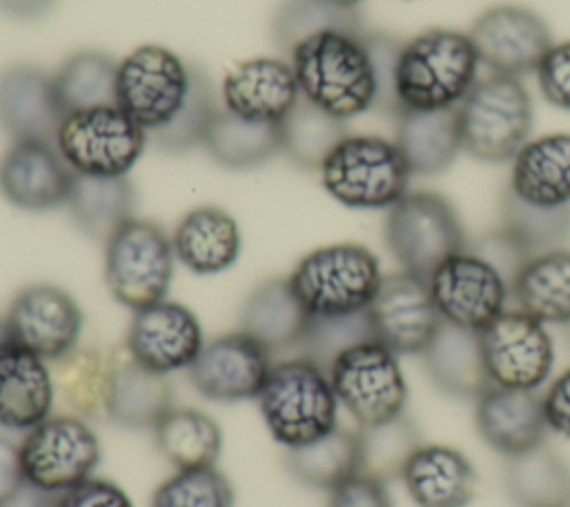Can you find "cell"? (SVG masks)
I'll return each instance as SVG.
<instances>
[{
  "instance_id": "obj_1",
  "label": "cell",
  "mask_w": 570,
  "mask_h": 507,
  "mask_svg": "<svg viewBox=\"0 0 570 507\" xmlns=\"http://www.w3.org/2000/svg\"><path fill=\"white\" fill-rule=\"evenodd\" d=\"M289 67L301 96L341 120L376 107L379 87L365 33H314L289 51Z\"/></svg>"
},
{
  "instance_id": "obj_2",
  "label": "cell",
  "mask_w": 570,
  "mask_h": 507,
  "mask_svg": "<svg viewBox=\"0 0 570 507\" xmlns=\"http://www.w3.org/2000/svg\"><path fill=\"white\" fill-rule=\"evenodd\" d=\"M481 60L468 33L428 29L403 42L394 93L401 109H456L479 80Z\"/></svg>"
},
{
  "instance_id": "obj_3",
  "label": "cell",
  "mask_w": 570,
  "mask_h": 507,
  "mask_svg": "<svg viewBox=\"0 0 570 507\" xmlns=\"http://www.w3.org/2000/svg\"><path fill=\"white\" fill-rule=\"evenodd\" d=\"M256 400L272 438L285 449L303 447L338 425L327 371L303 356L274 362Z\"/></svg>"
},
{
  "instance_id": "obj_4",
  "label": "cell",
  "mask_w": 570,
  "mask_h": 507,
  "mask_svg": "<svg viewBox=\"0 0 570 507\" xmlns=\"http://www.w3.org/2000/svg\"><path fill=\"white\" fill-rule=\"evenodd\" d=\"M376 256L356 242L318 247L303 256L287 278L312 318L365 311L381 285Z\"/></svg>"
},
{
  "instance_id": "obj_5",
  "label": "cell",
  "mask_w": 570,
  "mask_h": 507,
  "mask_svg": "<svg viewBox=\"0 0 570 507\" xmlns=\"http://www.w3.org/2000/svg\"><path fill=\"white\" fill-rule=\"evenodd\" d=\"M463 149L485 162H505L530 140L532 98L521 78L494 73L479 78L456 107Z\"/></svg>"
},
{
  "instance_id": "obj_6",
  "label": "cell",
  "mask_w": 570,
  "mask_h": 507,
  "mask_svg": "<svg viewBox=\"0 0 570 507\" xmlns=\"http://www.w3.org/2000/svg\"><path fill=\"white\" fill-rule=\"evenodd\" d=\"M318 171L325 191L352 209H390L412 176L394 140L367 133H347Z\"/></svg>"
},
{
  "instance_id": "obj_7",
  "label": "cell",
  "mask_w": 570,
  "mask_h": 507,
  "mask_svg": "<svg viewBox=\"0 0 570 507\" xmlns=\"http://www.w3.org/2000/svg\"><path fill=\"white\" fill-rule=\"evenodd\" d=\"M191 69L180 56L160 44H142L118 62L116 107L147 138L167 129L185 109L191 91Z\"/></svg>"
},
{
  "instance_id": "obj_8",
  "label": "cell",
  "mask_w": 570,
  "mask_h": 507,
  "mask_svg": "<svg viewBox=\"0 0 570 507\" xmlns=\"http://www.w3.org/2000/svg\"><path fill=\"white\" fill-rule=\"evenodd\" d=\"M385 245L403 271L425 282L445 258L468 249L454 207L434 191H407L387 209Z\"/></svg>"
},
{
  "instance_id": "obj_9",
  "label": "cell",
  "mask_w": 570,
  "mask_h": 507,
  "mask_svg": "<svg viewBox=\"0 0 570 507\" xmlns=\"http://www.w3.org/2000/svg\"><path fill=\"white\" fill-rule=\"evenodd\" d=\"M174 245L151 220L131 218L105 242V282L131 311L165 300L174 276Z\"/></svg>"
},
{
  "instance_id": "obj_10",
  "label": "cell",
  "mask_w": 570,
  "mask_h": 507,
  "mask_svg": "<svg viewBox=\"0 0 570 507\" xmlns=\"http://www.w3.org/2000/svg\"><path fill=\"white\" fill-rule=\"evenodd\" d=\"M327 376L336 400L358 427H370L405 411L407 385L399 356L379 340H365L341 351Z\"/></svg>"
},
{
  "instance_id": "obj_11",
  "label": "cell",
  "mask_w": 570,
  "mask_h": 507,
  "mask_svg": "<svg viewBox=\"0 0 570 507\" xmlns=\"http://www.w3.org/2000/svg\"><path fill=\"white\" fill-rule=\"evenodd\" d=\"M147 133L116 105L67 113L56 147L76 173L127 176L140 158Z\"/></svg>"
},
{
  "instance_id": "obj_12",
  "label": "cell",
  "mask_w": 570,
  "mask_h": 507,
  "mask_svg": "<svg viewBox=\"0 0 570 507\" xmlns=\"http://www.w3.org/2000/svg\"><path fill=\"white\" fill-rule=\"evenodd\" d=\"M20 463L24 480L62 494L91 478L100 463V443L85 418L73 414H51L33 429L24 431Z\"/></svg>"
},
{
  "instance_id": "obj_13",
  "label": "cell",
  "mask_w": 570,
  "mask_h": 507,
  "mask_svg": "<svg viewBox=\"0 0 570 507\" xmlns=\"http://www.w3.org/2000/svg\"><path fill=\"white\" fill-rule=\"evenodd\" d=\"M492 385L537 391L554 362L552 338L543 322L521 309H505L479 331Z\"/></svg>"
},
{
  "instance_id": "obj_14",
  "label": "cell",
  "mask_w": 570,
  "mask_h": 507,
  "mask_svg": "<svg viewBox=\"0 0 570 507\" xmlns=\"http://www.w3.org/2000/svg\"><path fill=\"white\" fill-rule=\"evenodd\" d=\"M428 287L441 320L472 331H481L503 314L510 298L501 274L470 249L445 258L432 271Z\"/></svg>"
},
{
  "instance_id": "obj_15",
  "label": "cell",
  "mask_w": 570,
  "mask_h": 507,
  "mask_svg": "<svg viewBox=\"0 0 570 507\" xmlns=\"http://www.w3.org/2000/svg\"><path fill=\"white\" fill-rule=\"evenodd\" d=\"M7 338L53 362L78 347L82 311L60 287L36 282L16 294L4 318Z\"/></svg>"
},
{
  "instance_id": "obj_16",
  "label": "cell",
  "mask_w": 570,
  "mask_h": 507,
  "mask_svg": "<svg viewBox=\"0 0 570 507\" xmlns=\"http://www.w3.org/2000/svg\"><path fill=\"white\" fill-rule=\"evenodd\" d=\"M367 318L374 340L396 356H421L443 322L428 282L403 269L381 278Z\"/></svg>"
},
{
  "instance_id": "obj_17",
  "label": "cell",
  "mask_w": 570,
  "mask_h": 507,
  "mask_svg": "<svg viewBox=\"0 0 570 507\" xmlns=\"http://www.w3.org/2000/svg\"><path fill=\"white\" fill-rule=\"evenodd\" d=\"M272 354L243 329L212 338L187 367L194 389L214 402L258 398L269 371Z\"/></svg>"
},
{
  "instance_id": "obj_18",
  "label": "cell",
  "mask_w": 570,
  "mask_h": 507,
  "mask_svg": "<svg viewBox=\"0 0 570 507\" xmlns=\"http://www.w3.org/2000/svg\"><path fill=\"white\" fill-rule=\"evenodd\" d=\"M481 64L494 73L523 76L534 71L552 44L543 18L519 4H497L483 11L468 31Z\"/></svg>"
},
{
  "instance_id": "obj_19",
  "label": "cell",
  "mask_w": 570,
  "mask_h": 507,
  "mask_svg": "<svg viewBox=\"0 0 570 507\" xmlns=\"http://www.w3.org/2000/svg\"><path fill=\"white\" fill-rule=\"evenodd\" d=\"M203 345V329L194 311L167 298L136 309L125 338V349L134 360L165 376L187 369Z\"/></svg>"
},
{
  "instance_id": "obj_20",
  "label": "cell",
  "mask_w": 570,
  "mask_h": 507,
  "mask_svg": "<svg viewBox=\"0 0 570 507\" xmlns=\"http://www.w3.org/2000/svg\"><path fill=\"white\" fill-rule=\"evenodd\" d=\"M73 169L49 140H13L0 158V193L27 211L67 202Z\"/></svg>"
},
{
  "instance_id": "obj_21",
  "label": "cell",
  "mask_w": 570,
  "mask_h": 507,
  "mask_svg": "<svg viewBox=\"0 0 570 507\" xmlns=\"http://www.w3.org/2000/svg\"><path fill=\"white\" fill-rule=\"evenodd\" d=\"M65 113L53 78L36 64H11L0 71V127L13 140L56 142Z\"/></svg>"
},
{
  "instance_id": "obj_22",
  "label": "cell",
  "mask_w": 570,
  "mask_h": 507,
  "mask_svg": "<svg viewBox=\"0 0 570 507\" xmlns=\"http://www.w3.org/2000/svg\"><path fill=\"white\" fill-rule=\"evenodd\" d=\"M56 400L51 367L27 347L0 340V427L29 431L47 416Z\"/></svg>"
},
{
  "instance_id": "obj_23",
  "label": "cell",
  "mask_w": 570,
  "mask_h": 507,
  "mask_svg": "<svg viewBox=\"0 0 570 507\" xmlns=\"http://www.w3.org/2000/svg\"><path fill=\"white\" fill-rule=\"evenodd\" d=\"M301 91L289 62L254 58L236 64L223 80L225 109L254 122H283Z\"/></svg>"
},
{
  "instance_id": "obj_24",
  "label": "cell",
  "mask_w": 570,
  "mask_h": 507,
  "mask_svg": "<svg viewBox=\"0 0 570 507\" xmlns=\"http://www.w3.org/2000/svg\"><path fill=\"white\" fill-rule=\"evenodd\" d=\"M474 400L476 429L494 451L510 458L543 445L548 422L537 391L490 385Z\"/></svg>"
},
{
  "instance_id": "obj_25",
  "label": "cell",
  "mask_w": 570,
  "mask_h": 507,
  "mask_svg": "<svg viewBox=\"0 0 570 507\" xmlns=\"http://www.w3.org/2000/svg\"><path fill=\"white\" fill-rule=\"evenodd\" d=\"M174 407V391L165 374L142 367L122 347L109 351L107 418L134 429H154Z\"/></svg>"
},
{
  "instance_id": "obj_26",
  "label": "cell",
  "mask_w": 570,
  "mask_h": 507,
  "mask_svg": "<svg viewBox=\"0 0 570 507\" xmlns=\"http://www.w3.org/2000/svg\"><path fill=\"white\" fill-rule=\"evenodd\" d=\"M401 478L419 507H468L476 491L472 463L448 445H421Z\"/></svg>"
},
{
  "instance_id": "obj_27",
  "label": "cell",
  "mask_w": 570,
  "mask_h": 507,
  "mask_svg": "<svg viewBox=\"0 0 570 507\" xmlns=\"http://www.w3.org/2000/svg\"><path fill=\"white\" fill-rule=\"evenodd\" d=\"M508 189L530 205H570V133L559 131L528 140L512 158Z\"/></svg>"
},
{
  "instance_id": "obj_28",
  "label": "cell",
  "mask_w": 570,
  "mask_h": 507,
  "mask_svg": "<svg viewBox=\"0 0 570 507\" xmlns=\"http://www.w3.org/2000/svg\"><path fill=\"white\" fill-rule=\"evenodd\" d=\"M174 256L194 274L212 276L229 269L240 256V229L220 207L203 205L187 211L171 236Z\"/></svg>"
},
{
  "instance_id": "obj_29",
  "label": "cell",
  "mask_w": 570,
  "mask_h": 507,
  "mask_svg": "<svg viewBox=\"0 0 570 507\" xmlns=\"http://www.w3.org/2000/svg\"><path fill=\"white\" fill-rule=\"evenodd\" d=\"M421 356L428 378L448 396L476 398L492 385L479 331L443 320Z\"/></svg>"
},
{
  "instance_id": "obj_30",
  "label": "cell",
  "mask_w": 570,
  "mask_h": 507,
  "mask_svg": "<svg viewBox=\"0 0 570 507\" xmlns=\"http://www.w3.org/2000/svg\"><path fill=\"white\" fill-rule=\"evenodd\" d=\"M312 316L301 305L287 278L261 282L243 305L240 329L258 340L272 356L298 349Z\"/></svg>"
},
{
  "instance_id": "obj_31",
  "label": "cell",
  "mask_w": 570,
  "mask_h": 507,
  "mask_svg": "<svg viewBox=\"0 0 570 507\" xmlns=\"http://www.w3.org/2000/svg\"><path fill=\"white\" fill-rule=\"evenodd\" d=\"M394 116V145L412 176L445 171L463 149L456 109H401Z\"/></svg>"
},
{
  "instance_id": "obj_32",
  "label": "cell",
  "mask_w": 570,
  "mask_h": 507,
  "mask_svg": "<svg viewBox=\"0 0 570 507\" xmlns=\"http://www.w3.org/2000/svg\"><path fill=\"white\" fill-rule=\"evenodd\" d=\"M65 205L82 233L107 242L116 229L134 218L136 189L129 176H87L73 171Z\"/></svg>"
},
{
  "instance_id": "obj_33",
  "label": "cell",
  "mask_w": 570,
  "mask_h": 507,
  "mask_svg": "<svg viewBox=\"0 0 570 507\" xmlns=\"http://www.w3.org/2000/svg\"><path fill=\"white\" fill-rule=\"evenodd\" d=\"M510 296L517 309L543 325L570 322V249L532 256L512 282Z\"/></svg>"
},
{
  "instance_id": "obj_34",
  "label": "cell",
  "mask_w": 570,
  "mask_h": 507,
  "mask_svg": "<svg viewBox=\"0 0 570 507\" xmlns=\"http://www.w3.org/2000/svg\"><path fill=\"white\" fill-rule=\"evenodd\" d=\"M503 483L519 507H570V467L546 445L510 456Z\"/></svg>"
},
{
  "instance_id": "obj_35",
  "label": "cell",
  "mask_w": 570,
  "mask_h": 507,
  "mask_svg": "<svg viewBox=\"0 0 570 507\" xmlns=\"http://www.w3.org/2000/svg\"><path fill=\"white\" fill-rule=\"evenodd\" d=\"M285 467L298 483L332 491L361 471L358 431L336 425L330 434L287 449Z\"/></svg>"
},
{
  "instance_id": "obj_36",
  "label": "cell",
  "mask_w": 570,
  "mask_h": 507,
  "mask_svg": "<svg viewBox=\"0 0 570 507\" xmlns=\"http://www.w3.org/2000/svg\"><path fill=\"white\" fill-rule=\"evenodd\" d=\"M158 451L176 469L212 467L223 447L218 422L194 407H171L154 427Z\"/></svg>"
},
{
  "instance_id": "obj_37",
  "label": "cell",
  "mask_w": 570,
  "mask_h": 507,
  "mask_svg": "<svg viewBox=\"0 0 570 507\" xmlns=\"http://www.w3.org/2000/svg\"><path fill=\"white\" fill-rule=\"evenodd\" d=\"M56 396L69 414L85 420L107 418V378L109 354L91 347H76L67 356L53 360L51 367Z\"/></svg>"
},
{
  "instance_id": "obj_38",
  "label": "cell",
  "mask_w": 570,
  "mask_h": 507,
  "mask_svg": "<svg viewBox=\"0 0 570 507\" xmlns=\"http://www.w3.org/2000/svg\"><path fill=\"white\" fill-rule=\"evenodd\" d=\"M203 145L223 167H258L281 151V122H254L223 109L216 113Z\"/></svg>"
},
{
  "instance_id": "obj_39",
  "label": "cell",
  "mask_w": 570,
  "mask_h": 507,
  "mask_svg": "<svg viewBox=\"0 0 570 507\" xmlns=\"http://www.w3.org/2000/svg\"><path fill=\"white\" fill-rule=\"evenodd\" d=\"M118 62L105 51H76L62 60L53 78V89L62 113L116 105Z\"/></svg>"
},
{
  "instance_id": "obj_40",
  "label": "cell",
  "mask_w": 570,
  "mask_h": 507,
  "mask_svg": "<svg viewBox=\"0 0 570 507\" xmlns=\"http://www.w3.org/2000/svg\"><path fill=\"white\" fill-rule=\"evenodd\" d=\"M347 136L345 120L303 96L281 122V151L301 169L318 171L327 153Z\"/></svg>"
},
{
  "instance_id": "obj_41",
  "label": "cell",
  "mask_w": 570,
  "mask_h": 507,
  "mask_svg": "<svg viewBox=\"0 0 570 507\" xmlns=\"http://www.w3.org/2000/svg\"><path fill=\"white\" fill-rule=\"evenodd\" d=\"M361 471L387 483L403 474L412 454L421 447V431L407 411H401L383 422L358 427Z\"/></svg>"
},
{
  "instance_id": "obj_42",
  "label": "cell",
  "mask_w": 570,
  "mask_h": 507,
  "mask_svg": "<svg viewBox=\"0 0 570 507\" xmlns=\"http://www.w3.org/2000/svg\"><path fill=\"white\" fill-rule=\"evenodd\" d=\"M501 227L530 256L561 249L570 240V205L539 207L505 189L501 200Z\"/></svg>"
},
{
  "instance_id": "obj_43",
  "label": "cell",
  "mask_w": 570,
  "mask_h": 507,
  "mask_svg": "<svg viewBox=\"0 0 570 507\" xmlns=\"http://www.w3.org/2000/svg\"><path fill=\"white\" fill-rule=\"evenodd\" d=\"M330 29L363 33V22L356 9L332 0H285L272 20L274 42L287 53L301 40Z\"/></svg>"
},
{
  "instance_id": "obj_44",
  "label": "cell",
  "mask_w": 570,
  "mask_h": 507,
  "mask_svg": "<svg viewBox=\"0 0 570 507\" xmlns=\"http://www.w3.org/2000/svg\"><path fill=\"white\" fill-rule=\"evenodd\" d=\"M151 507H234V487L214 465L178 469L156 487Z\"/></svg>"
},
{
  "instance_id": "obj_45",
  "label": "cell",
  "mask_w": 570,
  "mask_h": 507,
  "mask_svg": "<svg viewBox=\"0 0 570 507\" xmlns=\"http://www.w3.org/2000/svg\"><path fill=\"white\" fill-rule=\"evenodd\" d=\"M216 100L209 84V78L200 67L191 69V91L180 116L163 131L149 136L156 147L165 151H185L196 145H203L214 118H216Z\"/></svg>"
},
{
  "instance_id": "obj_46",
  "label": "cell",
  "mask_w": 570,
  "mask_h": 507,
  "mask_svg": "<svg viewBox=\"0 0 570 507\" xmlns=\"http://www.w3.org/2000/svg\"><path fill=\"white\" fill-rule=\"evenodd\" d=\"M374 340V331L367 318V309L350 316L334 318H312L309 327L298 345V356L316 362L325 371L334 362V358L350 349L352 345Z\"/></svg>"
},
{
  "instance_id": "obj_47",
  "label": "cell",
  "mask_w": 570,
  "mask_h": 507,
  "mask_svg": "<svg viewBox=\"0 0 570 507\" xmlns=\"http://www.w3.org/2000/svg\"><path fill=\"white\" fill-rule=\"evenodd\" d=\"M468 249L479 258H483L485 262H490L501 274V278L508 282L510 289L519 271L523 269V265L532 258L501 225L479 236Z\"/></svg>"
},
{
  "instance_id": "obj_48",
  "label": "cell",
  "mask_w": 570,
  "mask_h": 507,
  "mask_svg": "<svg viewBox=\"0 0 570 507\" xmlns=\"http://www.w3.org/2000/svg\"><path fill=\"white\" fill-rule=\"evenodd\" d=\"M543 98L570 111V40L552 42L534 69Z\"/></svg>"
},
{
  "instance_id": "obj_49",
  "label": "cell",
  "mask_w": 570,
  "mask_h": 507,
  "mask_svg": "<svg viewBox=\"0 0 570 507\" xmlns=\"http://www.w3.org/2000/svg\"><path fill=\"white\" fill-rule=\"evenodd\" d=\"M365 44L376 73V109L396 113V93H394V73L396 60L403 42L385 33H365Z\"/></svg>"
},
{
  "instance_id": "obj_50",
  "label": "cell",
  "mask_w": 570,
  "mask_h": 507,
  "mask_svg": "<svg viewBox=\"0 0 570 507\" xmlns=\"http://www.w3.org/2000/svg\"><path fill=\"white\" fill-rule=\"evenodd\" d=\"M327 507H394V505L383 480H376L365 474H356L330 491Z\"/></svg>"
},
{
  "instance_id": "obj_51",
  "label": "cell",
  "mask_w": 570,
  "mask_h": 507,
  "mask_svg": "<svg viewBox=\"0 0 570 507\" xmlns=\"http://www.w3.org/2000/svg\"><path fill=\"white\" fill-rule=\"evenodd\" d=\"M58 507H134V503L116 483L87 478L62 491Z\"/></svg>"
},
{
  "instance_id": "obj_52",
  "label": "cell",
  "mask_w": 570,
  "mask_h": 507,
  "mask_svg": "<svg viewBox=\"0 0 570 507\" xmlns=\"http://www.w3.org/2000/svg\"><path fill=\"white\" fill-rule=\"evenodd\" d=\"M548 429L570 438V369L557 376L541 396Z\"/></svg>"
},
{
  "instance_id": "obj_53",
  "label": "cell",
  "mask_w": 570,
  "mask_h": 507,
  "mask_svg": "<svg viewBox=\"0 0 570 507\" xmlns=\"http://www.w3.org/2000/svg\"><path fill=\"white\" fill-rule=\"evenodd\" d=\"M24 483L20 447L0 436V500Z\"/></svg>"
},
{
  "instance_id": "obj_54",
  "label": "cell",
  "mask_w": 570,
  "mask_h": 507,
  "mask_svg": "<svg viewBox=\"0 0 570 507\" xmlns=\"http://www.w3.org/2000/svg\"><path fill=\"white\" fill-rule=\"evenodd\" d=\"M58 503H60V494L47 491L24 480L9 496L0 500V507H58Z\"/></svg>"
},
{
  "instance_id": "obj_55",
  "label": "cell",
  "mask_w": 570,
  "mask_h": 507,
  "mask_svg": "<svg viewBox=\"0 0 570 507\" xmlns=\"http://www.w3.org/2000/svg\"><path fill=\"white\" fill-rule=\"evenodd\" d=\"M56 0H0V11H4L11 18L20 20H33L45 16Z\"/></svg>"
},
{
  "instance_id": "obj_56",
  "label": "cell",
  "mask_w": 570,
  "mask_h": 507,
  "mask_svg": "<svg viewBox=\"0 0 570 507\" xmlns=\"http://www.w3.org/2000/svg\"><path fill=\"white\" fill-rule=\"evenodd\" d=\"M332 2H336V4H341V7L356 9V4H358V2H363V0H332Z\"/></svg>"
},
{
  "instance_id": "obj_57",
  "label": "cell",
  "mask_w": 570,
  "mask_h": 507,
  "mask_svg": "<svg viewBox=\"0 0 570 507\" xmlns=\"http://www.w3.org/2000/svg\"><path fill=\"white\" fill-rule=\"evenodd\" d=\"M563 334H566V342H568V347H570V322L563 325Z\"/></svg>"
}]
</instances>
